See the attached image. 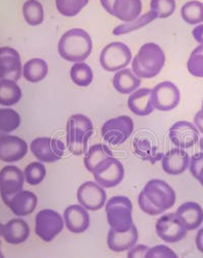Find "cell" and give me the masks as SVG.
Returning <instances> with one entry per match:
<instances>
[{
  "label": "cell",
  "mask_w": 203,
  "mask_h": 258,
  "mask_svg": "<svg viewBox=\"0 0 203 258\" xmlns=\"http://www.w3.org/2000/svg\"><path fill=\"white\" fill-rule=\"evenodd\" d=\"M92 50V38L83 29H72L65 32L58 43L59 55L70 62H84L91 55Z\"/></svg>",
  "instance_id": "1"
},
{
  "label": "cell",
  "mask_w": 203,
  "mask_h": 258,
  "mask_svg": "<svg viewBox=\"0 0 203 258\" xmlns=\"http://www.w3.org/2000/svg\"><path fill=\"white\" fill-rule=\"evenodd\" d=\"M166 55L156 43H147L142 46L132 60V72L140 79H153L165 67Z\"/></svg>",
  "instance_id": "2"
},
{
  "label": "cell",
  "mask_w": 203,
  "mask_h": 258,
  "mask_svg": "<svg viewBox=\"0 0 203 258\" xmlns=\"http://www.w3.org/2000/svg\"><path fill=\"white\" fill-rule=\"evenodd\" d=\"M94 134L92 120L83 115L70 117L66 125V147L74 156H83L88 151V142Z\"/></svg>",
  "instance_id": "3"
},
{
  "label": "cell",
  "mask_w": 203,
  "mask_h": 258,
  "mask_svg": "<svg viewBox=\"0 0 203 258\" xmlns=\"http://www.w3.org/2000/svg\"><path fill=\"white\" fill-rule=\"evenodd\" d=\"M106 217L110 229L124 233L133 227L132 203L122 196L113 197L106 203Z\"/></svg>",
  "instance_id": "4"
},
{
  "label": "cell",
  "mask_w": 203,
  "mask_h": 258,
  "mask_svg": "<svg viewBox=\"0 0 203 258\" xmlns=\"http://www.w3.org/2000/svg\"><path fill=\"white\" fill-rule=\"evenodd\" d=\"M143 192L147 200L160 214L172 209L176 203L175 190L170 184L161 179L150 180L143 189Z\"/></svg>",
  "instance_id": "5"
},
{
  "label": "cell",
  "mask_w": 203,
  "mask_h": 258,
  "mask_svg": "<svg viewBox=\"0 0 203 258\" xmlns=\"http://www.w3.org/2000/svg\"><path fill=\"white\" fill-rule=\"evenodd\" d=\"M132 59L129 47L121 42H113L107 45L101 52V67L109 73H117L124 70Z\"/></svg>",
  "instance_id": "6"
},
{
  "label": "cell",
  "mask_w": 203,
  "mask_h": 258,
  "mask_svg": "<svg viewBox=\"0 0 203 258\" xmlns=\"http://www.w3.org/2000/svg\"><path fill=\"white\" fill-rule=\"evenodd\" d=\"M134 129L133 120L126 115L109 119L102 126V138L112 146L124 144L132 135Z\"/></svg>",
  "instance_id": "7"
},
{
  "label": "cell",
  "mask_w": 203,
  "mask_h": 258,
  "mask_svg": "<svg viewBox=\"0 0 203 258\" xmlns=\"http://www.w3.org/2000/svg\"><path fill=\"white\" fill-rule=\"evenodd\" d=\"M64 228V220L54 210L40 211L35 219V233L44 242L53 241Z\"/></svg>",
  "instance_id": "8"
},
{
  "label": "cell",
  "mask_w": 203,
  "mask_h": 258,
  "mask_svg": "<svg viewBox=\"0 0 203 258\" xmlns=\"http://www.w3.org/2000/svg\"><path fill=\"white\" fill-rule=\"evenodd\" d=\"M92 174L103 188H113L122 182L125 171L122 163L113 156L100 163Z\"/></svg>",
  "instance_id": "9"
},
{
  "label": "cell",
  "mask_w": 203,
  "mask_h": 258,
  "mask_svg": "<svg viewBox=\"0 0 203 258\" xmlns=\"http://www.w3.org/2000/svg\"><path fill=\"white\" fill-rule=\"evenodd\" d=\"M24 171L14 165H9L0 170V197L6 206L19 192L24 190Z\"/></svg>",
  "instance_id": "10"
},
{
  "label": "cell",
  "mask_w": 203,
  "mask_h": 258,
  "mask_svg": "<svg viewBox=\"0 0 203 258\" xmlns=\"http://www.w3.org/2000/svg\"><path fill=\"white\" fill-rule=\"evenodd\" d=\"M30 150L39 162L55 163L62 159L65 146L57 139L37 138L31 143Z\"/></svg>",
  "instance_id": "11"
},
{
  "label": "cell",
  "mask_w": 203,
  "mask_h": 258,
  "mask_svg": "<svg viewBox=\"0 0 203 258\" xmlns=\"http://www.w3.org/2000/svg\"><path fill=\"white\" fill-rule=\"evenodd\" d=\"M77 197L80 205L92 212L101 210L107 203V193L105 189L97 182L93 181L83 183L78 189Z\"/></svg>",
  "instance_id": "12"
},
{
  "label": "cell",
  "mask_w": 203,
  "mask_h": 258,
  "mask_svg": "<svg viewBox=\"0 0 203 258\" xmlns=\"http://www.w3.org/2000/svg\"><path fill=\"white\" fill-rule=\"evenodd\" d=\"M157 235L166 243H178L187 235V229L176 214L162 216L156 224Z\"/></svg>",
  "instance_id": "13"
},
{
  "label": "cell",
  "mask_w": 203,
  "mask_h": 258,
  "mask_svg": "<svg viewBox=\"0 0 203 258\" xmlns=\"http://www.w3.org/2000/svg\"><path fill=\"white\" fill-rule=\"evenodd\" d=\"M23 76V66L20 53L12 47L0 48V80L20 81Z\"/></svg>",
  "instance_id": "14"
},
{
  "label": "cell",
  "mask_w": 203,
  "mask_h": 258,
  "mask_svg": "<svg viewBox=\"0 0 203 258\" xmlns=\"http://www.w3.org/2000/svg\"><path fill=\"white\" fill-rule=\"evenodd\" d=\"M170 141L179 149L194 147L199 142V132L196 126L188 121H178L170 128Z\"/></svg>",
  "instance_id": "15"
},
{
  "label": "cell",
  "mask_w": 203,
  "mask_h": 258,
  "mask_svg": "<svg viewBox=\"0 0 203 258\" xmlns=\"http://www.w3.org/2000/svg\"><path fill=\"white\" fill-rule=\"evenodd\" d=\"M155 108L168 112L175 109L181 99L180 91L177 86L171 82H163L153 89Z\"/></svg>",
  "instance_id": "16"
},
{
  "label": "cell",
  "mask_w": 203,
  "mask_h": 258,
  "mask_svg": "<svg viewBox=\"0 0 203 258\" xmlns=\"http://www.w3.org/2000/svg\"><path fill=\"white\" fill-rule=\"evenodd\" d=\"M29 151L27 143L12 135H7L0 138V161L5 163H16L23 160Z\"/></svg>",
  "instance_id": "17"
},
{
  "label": "cell",
  "mask_w": 203,
  "mask_h": 258,
  "mask_svg": "<svg viewBox=\"0 0 203 258\" xmlns=\"http://www.w3.org/2000/svg\"><path fill=\"white\" fill-rule=\"evenodd\" d=\"M63 220L67 230L74 234H82L86 232L91 224L88 210L81 205H73L65 209Z\"/></svg>",
  "instance_id": "18"
},
{
  "label": "cell",
  "mask_w": 203,
  "mask_h": 258,
  "mask_svg": "<svg viewBox=\"0 0 203 258\" xmlns=\"http://www.w3.org/2000/svg\"><path fill=\"white\" fill-rule=\"evenodd\" d=\"M162 168L165 173L173 176L183 174L190 166V157L182 149L170 150L162 158Z\"/></svg>",
  "instance_id": "19"
},
{
  "label": "cell",
  "mask_w": 203,
  "mask_h": 258,
  "mask_svg": "<svg viewBox=\"0 0 203 258\" xmlns=\"http://www.w3.org/2000/svg\"><path fill=\"white\" fill-rule=\"evenodd\" d=\"M128 108L129 110L138 116H149L154 112V96L153 90L143 88L139 89L128 98Z\"/></svg>",
  "instance_id": "20"
},
{
  "label": "cell",
  "mask_w": 203,
  "mask_h": 258,
  "mask_svg": "<svg viewBox=\"0 0 203 258\" xmlns=\"http://www.w3.org/2000/svg\"><path fill=\"white\" fill-rule=\"evenodd\" d=\"M37 206L38 198L35 193L29 190H22L9 202L7 207L18 218H24L32 215Z\"/></svg>",
  "instance_id": "21"
},
{
  "label": "cell",
  "mask_w": 203,
  "mask_h": 258,
  "mask_svg": "<svg viewBox=\"0 0 203 258\" xmlns=\"http://www.w3.org/2000/svg\"><path fill=\"white\" fill-rule=\"evenodd\" d=\"M138 241L139 231L135 225H133L129 231L124 233H119L110 229L107 236L108 247L114 252L128 251L137 245Z\"/></svg>",
  "instance_id": "22"
},
{
  "label": "cell",
  "mask_w": 203,
  "mask_h": 258,
  "mask_svg": "<svg viewBox=\"0 0 203 258\" xmlns=\"http://www.w3.org/2000/svg\"><path fill=\"white\" fill-rule=\"evenodd\" d=\"M176 215L187 231L196 230L203 223V209L200 205L194 202H187L181 205L178 208Z\"/></svg>",
  "instance_id": "23"
},
{
  "label": "cell",
  "mask_w": 203,
  "mask_h": 258,
  "mask_svg": "<svg viewBox=\"0 0 203 258\" xmlns=\"http://www.w3.org/2000/svg\"><path fill=\"white\" fill-rule=\"evenodd\" d=\"M30 233L29 224L25 220L17 218L5 224L3 237L5 241L11 245H20L29 239Z\"/></svg>",
  "instance_id": "24"
},
{
  "label": "cell",
  "mask_w": 203,
  "mask_h": 258,
  "mask_svg": "<svg viewBox=\"0 0 203 258\" xmlns=\"http://www.w3.org/2000/svg\"><path fill=\"white\" fill-rule=\"evenodd\" d=\"M142 12V0H116L113 6L112 16L124 23H129L138 20Z\"/></svg>",
  "instance_id": "25"
},
{
  "label": "cell",
  "mask_w": 203,
  "mask_h": 258,
  "mask_svg": "<svg viewBox=\"0 0 203 258\" xmlns=\"http://www.w3.org/2000/svg\"><path fill=\"white\" fill-rule=\"evenodd\" d=\"M142 81L134 75L132 70L124 69L117 72L113 77V86L117 92L123 95H129L141 87Z\"/></svg>",
  "instance_id": "26"
},
{
  "label": "cell",
  "mask_w": 203,
  "mask_h": 258,
  "mask_svg": "<svg viewBox=\"0 0 203 258\" xmlns=\"http://www.w3.org/2000/svg\"><path fill=\"white\" fill-rule=\"evenodd\" d=\"M48 71V64L44 59L33 58L24 64L23 76L27 82L37 84L47 77Z\"/></svg>",
  "instance_id": "27"
},
{
  "label": "cell",
  "mask_w": 203,
  "mask_h": 258,
  "mask_svg": "<svg viewBox=\"0 0 203 258\" xmlns=\"http://www.w3.org/2000/svg\"><path fill=\"white\" fill-rule=\"evenodd\" d=\"M133 150L138 157L152 164H155L158 161H162V158L164 156L158 151V148L146 138H135L133 140Z\"/></svg>",
  "instance_id": "28"
},
{
  "label": "cell",
  "mask_w": 203,
  "mask_h": 258,
  "mask_svg": "<svg viewBox=\"0 0 203 258\" xmlns=\"http://www.w3.org/2000/svg\"><path fill=\"white\" fill-rule=\"evenodd\" d=\"M23 97L22 90L17 82L0 80V105L12 107L18 104Z\"/></svg>",
  "instance_id": "29"
},
{
  "label": "cell",
  "mask_w": 203,
  "mask_h": 258,
  "mask_svg": "<svg viewBox=\"0 0 203 258\" xmlns=\"http://www.w3.org/2000/svg\"><path fill=\"white\" fill-rule=\"evenodd\" d=\"M110 157H113V152L106 145L97 144L92 146L85 154L84 164L87 170L90 173H93L100 163Z\"/></svg>",
  "instance_id": "30"
},
{
  "label": "cell",
  "mask_w": 203,
  "mask_h": 258,
  "mask_svg": "<svg viewBox=\"0 0 203 258\" xmlns=\"http://www.w3.org/2000/svg\"><path fill=\"white\" fill-rule=\"evenodd\" d=\"M20 114L11 108H0V138L11 135L21 125Z\"/></svg>",
  "instance_id": "31"
},
{
  "label": "cell",
  "mask_w": 203,
  "mask_h": 258,
  "mask_svg": "<svg viewBox=\"0 0 203 258\" xmlns=\"http://www.w3.org/2000/svg\"><path fill=\"white\" fill-rule=\"evenodd\" d=\"M23 16L29 26H40L45 19L43 6L38 0H27L23 6Z\"/></svg>",
  "instance_id": "32"
},
{
  "label": "cell",
  "mask_w": 203,
  "mask_h": 258,
  "mask_svg": "<svg viewBox=\"0 0 203 258\" xmlns=\"http://www.w3.org/2000/svg\"><path fill=\"white\" fill-rule=\"evenodd\" d=\"M71 78L77 86L89 87L94 80V73L89 64L85 62H77L72 67Z\"/></svg>",
  "instance_id": "33"
},
{
  "label": "cell",
  "mask_w": 203,
  "mask_h": 258,
  "mask_svg": "<svg viewBox=\"0 0 203 258\" xmlns=\"http://www.w3.org/2000/svg\"><path fill=\"white\" fill-rule=\"evenodd\" d=\"M182 19L189 25L203 23V4L197 0L186 3L181 9Z\"/></svg>",
  "instance_id": "34"
},
{
  "label": "cell",
  "mask_w": 203,
  "mask_h": 258,
  "mask_svg": "<svg viewBox=\"0 0 203 258\" xmlns=\"http://www.w3.org/2000/svg\"><path fill=\"white\" fill-rule=\"evenodd\" d=\"M156 19H157V16L153 12H149V13L145 14L144 16H141L138 20L129 22V23H125V24H122V25L116 27L113 30V35L121 36V35L129 34L131 32H134V31L140 30V29L148 26L149 24L154 22Z\"/></svg>",
  "instance_id": "35"
},
{
  "label": "cell",
  "mask_w": 203,
  "mask_h": 258,
  "mask_svg": "<svg viewBox=\"0 0 203 258\" xmlns=\"http://www.w3.org/2000/svg\"><path fill=\"white\" fill-rule=\"evenodd\" d=\"M88 4L89 0H56V8L62 16L73 18L78 16Z\"/></svg>",
  "instance_id": "36"
},
{
  "label": "cell",
  "mask_w": 203,
  "mask_h": 258,
  "mask_svg": "<svg viewBox=\"0 0 203 258\" xmlns=\"http://www.w3.org/2000/svg\"><path fill=\"white\" fill-rule=\"evenodd\" d=\"M46 167L44 163L41 162H33L24 170L25 181L32 186H37L42 183L46 177Z\"/></svg>",
  "instance_id": "37"
},
{
  "label": "cell",
  "mask_w": 203,
  "mask_h": 258,
  "mask_svg": "<svg viewBox=\"0 0 203 258\" xmlns=\"http://www.w3.org/2000/svg\"><path fill=\"white\" fill-rule=\"evenodd\" d=\"M187 69L190 75L203 79V45L196 47L187 62Z\"/></svg>",
  "instance_id": "38"
},
{
  "label": "cell",
  "mask_w": 203,
  "mask_h": 258,
  "mask_svg": "<svg viewBox=\"0 0 203 258\" xmlns=\"http://www.w3.org/2000/svg\"><path fill=\"white\" fill-rule=\"evenodd\" d=\"M175 11V0H152L151 2V12L157 16V19L170 18Z\"/></svg>",
  "instance_id": "39"
},
{
  "label": "cell",
  "mask_w": 203,
  "mask_h": 258,
  "mask_svg": "<svg viewBox=\"0 0 203 258\" xmlns=\"http://www.w3.org/2000/svg\"><path fill=\"white\" fill-rule=\"evenodd\" d=\"M190 173L203 186V153L195 154L190 158Z\"/></svg>",
  "instance_id": "40"
},
{
  "label": "cell",
  "mask_w": 203,
  "mask_h": 258,
  "mask_svg": "<svg viewBox=\"0 0 203 258\" xmlns=\"http://www.w3.org/2000/svg\"><path fill=\"white\" fill-rule=\"evenodd\" d=\"M145 258H180L177 253L166 245H157L149 249Z\"/></svg>",
  "instance_id": "41"
},
{
  "label": "cell",
  "mask_w": 203,
  "mask_h": 258,
  "mask_svg": "<svg viewBox=\"0 0 203 258\" xmlns=\"http://www.w3.org/2000/svg\"><path fill=\"white\" fill-rule=\"evenodd\" d=\"M138 202H139V206L141 208V210L149 215V216H158V215H161L160 212L158 210H156L152 204L147 200L145 193L142 191L140 195H139V199H138Z\"/></svg>",
  "instance_id": "42"
},
{
  "label": "cell",
  "mask_w": 203,
  "mask_h": 258,
  "mask_svg": "<svg viewBox=\"0 0 203 258\" xmlns=\"http://www.w3.org/2000/svg\"><path fill=\"white\" fill-rule=\"evenodd\" d=\"M149 247L144 244H137L134 247H132L130 250H128L127 258H145L147 252L149 251Z\"/></svg>",
  "instance_id": "43"
},
{
  "label": "cell",
  "mask_w": 203,
  "mask_h": 258,
  "mask_svg": "<svg viewBox=\"0 0 203 258\" xmlns=\"http://www.w3.org/2000/svg\"><path fill=\"white\" fill-rule=\"evenodd\" d=\"M192 35L197 43L203 45V24H200L197 27H195L194 30L192 31Z\"/></svg>",
  "instance_id": "44"
},
{
  "label": "cell",
  "mask_w": 203,
  "mask_h": 258,
  "mask_svg": "<svg viewBox=\"0 0 203 258\" xmlns=\"http://www.w3.org/2000/svg\"><path fill=\"white\" fill-rule=\"evenodd\" d=\"M194 125L198 129V132L203 134V112L200 110L194 117Z\"/></svg>",
  "instance_id": "45"
},
{
  "label": "cell",
  "mask_w": 203,
  "mask_h": 258,
  "mask_svg": "<svg viewBox=\"0 0 203 258\" xmlns=\"http://www.w3.org/2000/svg\"><path fill=\"white\" fill-rule=\"evenodd\" d=\"M195 244L198 251L203 253V227L197 232V235L195 238Z\"/></svg>",
  "instance_id": "46"
},
{
  "label": "cell",
  "mask_w": 203,
  "mask_h": 258,
  "mask_svg": "<svg viewBox=\"0 0 203 258\" xmlns=\"http://www.w3.org/2000/svg\"><path fill=\"white\" fill-rule=\"evenodd\" d=\"M100 2H101L102 7L104 8V10L108 14L112 15V13H113V6H114V3L116 2V0H100Z\"/></svg>",
  "instance_id": "47"
},
{
  "label": "cell",
  "mask_w": 203,
  "mask_h": 258,
  "mask_svg": "<svg viewBox=\"0 0 203 258\" xmlns=\"http://www.w3.org/2000/svg\"><path fill=\"white\" fill-rule=\"evenodd\" d=\"M4 228H5V225L3 223H0V237L4 236Z\"/></svg>",
  "instance_id": "48"
},
{
  "label": "cell",
  "mask_w": 203,
  "mask_h": 258,
  "mask_svg": "<svg viewBox=\"0 0 203 258\" xmlns=\"http://www.w3.org/2000/svg\"><path fill=\"white\" fill-rule=\"evenodd\" d=\"M199 148H200L201 153H203V138H201L199 141Z\"/></svg>",
  "instance_id": "49"
},
{
  "label": "cell",
  "mask_w": 203,
  "mask_h": 258,
  "mask_svg": "<svg viewBox=\"0 0 203 258\" xmlns=\"http://www.w3.org/2000/svg\"><path fill=\"white\" fill-rule=\"evenodd\" d=\"M0 258H5L3 250H2V241H0Z\"/></svg>",
  "instance_id": "50"
},
{
  "label": "cell",
  "mask_w": 203,
  "mask_h": 258,
  "mask_svg": "<svg viewBox=\"0 0 203 258\" xmlns=\"http://www.w3.org/2000/svg\"><path fill=\"white\" fill-rule=\"evenodd\" d=\"M201 111L203 112V101H202V108H201Z\"/></svg>",
  "instance_id": "51"
}]
</instances>
